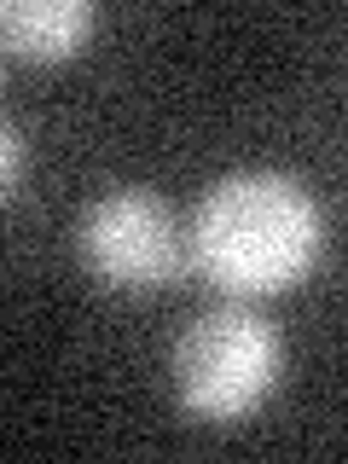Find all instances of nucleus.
Returning a JSON list of instances; mask_svg holds the SVG:
<instances>
[{
	"mask_svg": "<svg viewBox=\"0 0 348 464\" xmlns=\"http://www.w3.org/2000/svg\"><path fill=\"white\" fill-rule=\"evenodd\" d=\"M319 244V198L285 169H232L192 215V261L227 296H279L314 273Z\"/></svg>",
	"mask_w": 348,
	"mask_h": 464,
	"instance_id": "1",
	"label": "nucleus"
},
{
	"mask_svg": "<svg viewBox=\"0 0 348 464\" xmlns=\"http://www.w3.org/2000/svg\"><path fill=\"white\" fill-rule=\"evenodd\" d=\"M279 372H285L279 331L256 308H244V302L198 314L180 331L174 360H169L174 401H180L186 418H203V424H238V418H250L279 389Z\"/></svg>",
	"mask_w": 348,
	"mask_h": 464,
	"instance_id": "2",
	"label": "nucleus"
},
{
	"mask_svg": "<svg viewBox=\"0 0 348 464\" xmlns=\"http://www.w3.org/2000/svg\"><path fill=\"white\" fill-rule=\"evenodd\" d=\"M82 267L116 290H163L186 267V232L151 186H111L82 209Z\"/></svg>",
	"mask_w": 348,
	"mask_h": 464,
	"instance_id": "3",
	"label": "nucleus"
},
{
	"mask_svg": "<svg viewBox=\"0 0 348 464\" xmlns=\"http://www.w3.org/2000/svg\"><path fill=\"white\" fill-rule=\"evenodd\" d=\"M93 0H6L0 6V47L24 64H64L93 35Z\"/></svg>",
	"mask_w": 348,
	"mask_h": 464,
	"instance_id": "4",
	"label": "nucleus"
},
{
	"mask_svg": "<svg viewBox=\"0 0 348 464\" xmlns=\"http://www.w3.org/2000/svg\"><path fill=\"white\" fill-rule=\"evenodd\" d=\"M24 169H29V134L18 116H6L0 122V192L18 198L24 192Z\"/></svg>",
	"mask_w": 348,
	"mask_h": 464,
	"instance_id": "5",
	"label": "nucleus"
}]
</instances>
